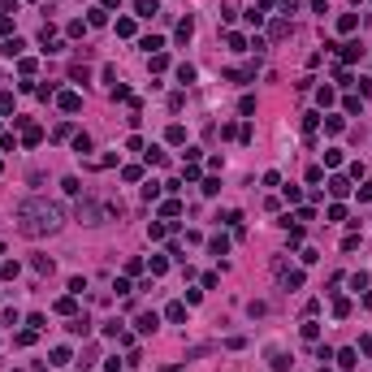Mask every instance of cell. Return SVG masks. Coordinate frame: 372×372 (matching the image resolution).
Returning a JSON list of instances; mask_svg holds the SVG:
<instances>
[{
  "label": "cell",
  "mask_w": 372,
  "mask_h": 372,
  "mask_svg": "<svg viewBox=\"0 0 372 372\" xmlns=\"http://www.w3.org/2000/svg\"><path fill=\"white\" fill-rule=\"evenodd\" d=\"M65 225V212L61 203H48V199H26L18 203V234L26 238H48Z\"/></svg>",
  "instance_id": "1"
},
{
  "label": "cell",
  "mask_w": 372,
  "mask_h": 372,
  "mask_svg": "<svg viewBox=\"0 0 372 372\" xmlns=\"http://www.w3.org/2000/svg\"><path fill=\"white\" fill-rule=\"evenodd\" d=\"M273 273H277V281H281L286 290H299V286H303V273H299V268H290L286 260H281V255L273 260Z\"/></svg>",
  "instance_id": "2"
},
{
  "label": "cell",
  "mask_w": 372,
  "mask_h": 372,
  "mask_svg": "<svg viewBox=\"0 0 372 372\" xmlns=\"http://www.w3.org/2000/svg\"><path fill=\"white\" fill-rule=\"evenodd\" d=\"M100 216H104V208H100L96 199L78 203V221H83V225H100Z\"/></svg>",
  "instance_id": "3"
},
{
  "label": "cell",
  "mask_w": 372,
  "mask_h": 372,
  "mask_svg": "<svg viewBox=\"0 0 372 372\" xmlns=\"http://www.w3.org/2000/svg\"><path fill=\"white\" fill-rule=\"evenodd\" d=\"M56 104H61V113H78V108H83V96H78V91H61Z\"/></svg>",
  "instance_id": "4"
},
{
  "label": "cell",
  "mask_w": 372,
  "mask_h": 372,
  "mask_svg": "<svg viewBox=\"0 0 372 372\" xmlns=\"http://www.w3.org/2000/svg\"><path fill=\"white\" fill-rule=\"evenodd\" d=\"M156 325H160L156 312H138V320H134V329H138V333H156Z\"/></svg>",
  "instance_id": "5"
},
{
  "label": "cell",
  "mask_w": 372,
  "mask_h": 372,
  "mask_svg": "<svg viewBox=\"0 0 372 372\" xmlns=\"http://www.w3.org/2000/svg\"><path fill=\"white\" fill-rule=\"evenodd\" d=\"M65 329L74 333V338H87V333H91V316H87V312H83V316H74V320H69V325H65Z\"/></svg>",
  "instance_id": "6"
},
{
  "label": "cell",
  "mask_w": 372,
  "mask_h": 372,
  "mask_svg": "<svg viewBox=\"0 0 372 372\" xmlns=\"http://www.w3.org/2000/svg\"><path fill=\"white\" fill-rule=\"evenodd\" d=\"M333 48H338V56H342L346 65H351V61H359V56H363V48H359V43H333Z\"/></svg>",
  "instance_id": "7"
},
{
  "label": "cell",
  "mask_w": 372,
  "mask_h": 372,
  "mask_svg": "<svg viewBox=\"0 0 372 372\" xmlns=\"http://www.w3.org/2000/svg\"><path fill=\"white\" fill-rule=\"evenodd\" d=\"M134 13H138V18H156V13H160V0H138Z\"/></svg>",
  "instance_id": "8"
},
{
  "label": "cell",
  "mask_w": 372,
  "mask_h": 372,
  "mask_svg": "<svg viewBox=\"0 0 372 372\" xmlns=\"http://www.w3.org/2000/svg\"><path fill=\"white\" fill-rule=\"evenodd\" d=\"M31 268H35V273H39V277H52V260H48V255H35V260H31Z\"/></svg>",
  "instance_id": "9"
},
{
  "label": "cell",
  "mask_w": 372,
  "mask_h": 372,
  "mask_svg": "<svg viewBox=\"0 0 372 372\" xmlns=\"http://www.w3.org/2000/svg\"><path fill=\"white\" fill-rule=\"evenodd\" d=\"M329 195H333V199L351 195V182H346V178H329Z\"/></svg>",
  "instance_id": "10"
},
{
  "label": "cell",
  "mask_w": 372,
  "mask_h": 372,
  "mask_svg": "<svg viewBox=\"0 0 372 372\" xmlns=\"http://www.w3.org/2000/svg\"><path fill=\"white\" fill-rule=\"evenodd\" d=\"M165 316H169L173 325H186V303H169V308H165Z\"/></svg>",
  "instance_id": "11"
},
{
  "label": "cell",
  "mask_w": 372,
  "mask_h": 372,
  "mask_svg": "<svg viewBox=\"0 0 372 372\" xmlns=\"http://www.w3.org/2000/svg\"><path fill=\"white\" fill-rule=\"evenodd\" d=\"M22 48H26V39H18V35H13V39H5V48H0V52H5V56H22Z\"/></svg>",
  "instance_id": "12"
},
{
  "label": "cell",
  "mask_w": 372,
  "mask_h": 372,
  "mask_svg": "<svg viewBox=\"0 0 372 372\" xmlns=\"http://www.w3.org/2000/svg\"><path fill=\"white\" fill-rule=\"evenodd\" d=\"M191 35H195V22L182 18V22H178V43H191Z\"/></svg>",
  "instance_id": "13"
},
{
  "label": "cell",
  "mask_w": 372,
  "mask_h": 372,
  "mask_svg": "<svg viewBox=\"0 0 372 372\" xmlns=\"http://www.w3.org/2000/svg\"><path fill=\"white\" fill-rule=\"evenodd\" d=\"M299 333H303V342H316V338H320V325H316V320L308 316V320H303V329H299Z\"/></svg>",
  "instance_id": "14"
},
{
  "label": "cell",
  "mask_w": 372,
  "mask_h": 372,
  "mask_svg": "<svg viewBox=\"0 0 372 372\" xmlns=\"http://www.w3.org/2000/svg\"><path fill=\"white\" fill-rule=\"evenodd\" d=\"M355 26H359V18H355V13H342V18H338V31H342V35H351Z\"/></svg>",
  "instance_id": "15"
},
{
  "label": "cell",
  "mask_w": 372,
  "mask_h": 372,
  "mask_svg": "<svg viewBox=\"0 0 372 372\" xmlns=\"http://www.w3.org/2000/svg\"><path fill=\"white\" fill-rule=\"evenodd\" d=\"M160 216H169V221H173V216H182V203H178V199H165V203H160Z\"/></svg>",
  "instance_id": "16"
},
{
  "label": "cell",
  "mask_w": 372,
  "mask_h": 372,
  "mask_svg": "<svg viewBox=\"0 0 372 372\" xmlns=\"http://www.w3.org/2000/svg\"><path fill=\"white\" fill-rule=\"evenodd\" d=\"M316 126H320V113H303V134H316Z\"/></svg>",
  "instance_id": "17"
},
{
  "label": "cell",
  "mask_w": 372,
  "mask_h": 372,
  "mask_svg": "<svg viewBox=\"0 0 372 372\" xmlns=\"http://www.w3.org/2000/svg\"><path fill=\"white\" fill-rule=\"evenodd\" d=\"M355 355H359V351H351V346H346V351H338V355H333V359H338L342 368H355V363H359V359H355Z\"/></svg>",
  "instance_id": "18"
},
{
  "label": "cell",
  "mask_w": 372,
  "mask_h": 372,
  "mask_svg": "<svg viewBox=\"0 0 372 372\" xmlns=\"http://www.w3.org/2000/svg\"><path fill=\"white\" fill-rule=\"evenodd\" d=\"M138 48H143V52H160V48H165V39H160V35H147Z\"/></svg>",
  "instance_id": "19"
},
{
  "label": "cell",
  "mask_w": 372,
  "mask_h": 372,
  "mask_svg": "<svg viewBox=\"0 0 372 372\" xmlns=\"http://www.w3.org/2000/svg\"><path fill=\"white\" fill-rule=\"evenodd\" d=\"M74 152L87 156V152H91V134H74Z\"/></svg>",
  "instance_id": "20"
},
{
  "label": "cell",
  "mask_w": 372,
  "mask_h": 372,
  "mask_svg": "<svg viewBox=\"0 0 372 372\" xmlns=\"http://www.w3.org/2000/svg\"><path fill=\"white\" fill-rule=\"evenodd\" d=\"M333 316H351V299H333Z\"/></svg>",
  "instance_id": "21"
},
{
  "label": "cell",
  "mask_w": 372,
  "mask_h": 372,
  "mask_svg": "<svg viewBox=\"0 0 372 372\" xmlns=\"http://www.w3.org/2000/svg\"><path fill=\"white\" fill-rule=\"evenodd\" d=\"M74 308H78L74 294H69V299H56V312H61V316H74Z\"/></svg>",
  "instance_id": "22"
},
{
  "label": "cell",
  "mask_w": 372,
  "mask_h": 372,
  "mask_svg": "<svg viewBox=\"0 0 372 372\" xmlns=\"http://www.w3.org/2000/svg\"><path fill=\"white\" fill-rule=\"evenodd\" d=\"M290 35V22H273V31H268V39H286Z\"/></svg>",
  "instance_id": "23"
},
{
  "label": "cell",
  "mask_w": 372,
  "mask_h": 372,
  "mask_svg": "<svg viewBox=\"0 0 372 372\" xmlns=\"http://www.w3.org/2000/svg\"><path fill=\"white\" fill-rule=\"evenodd\" d=\"M61 186H65V195H74V199H78V195H83V182H78V178H65Z\"/></svg>",
  "instance_id": "24"
},
{
  "label": "cell",
  "mask_w": 372,
  "mask_h": 372,
  "mask_svg": "<svg viewBox=\"0 0 372 372\" xmlns=\"http://www.w3.org/2000/svg\"><path fill=\"white\" fill-rule=\"evenodd\" d=\"M225 43H230L234 52H243V48H247V39H243V35H238V31H230V35H225Z\"/></svg>",
  "instance_id": "25"
},
{
  "label": "cell",
  "mask_w": 372,
  "mask_h": 372,
  "mask_svg": "<svg viewBox=\"0 0 372 372\" xmlns=\"http://www.w3.org/2000/svg\"><path fill=\"white\" fill-rule=\"evenodd\" d=\"M108 22V9H91V18H87V26H104Z\"/></svg>",
  "instance_id": "26"
},
{
  "label": "cell",
  "mask_w": 372,
  "mask_h": 372,
  "mask_svg": "<svg viewBox=\"0 0 372 372\" xmlns=\"http://www.w3.org/2000/svg\"><path fill=\"white\" fill-rule=\"evenodd\" d=\"M117 35H121V39H130V35H134V22H130V18H117Z\"/></svg>",
  "instance_id": "27"
},
{
  "label": "cell",
  "mask_w": 372,
  "mask_h": 372,
  "mask_svg": "<svg viewBox=\"0 0 372 372\" xmlns=\"http://www.w3.org/2000/svg\"><path fill=\"white\" fill-rule=\"evenodd\" d=\"M165 138H169V143H186V130H182V126H169V130H165Z\"/></svg>",
  "instance_id": "28"
},
{
  "label": "cell",
  "mask_w": 372,
  "mask_h": 372,
  "mask_svg": "<svg viewBox=\"0 0 372 372\" xmlns=\"http://www.w3.org/2000/svg\"><path fill=\"white\" fill-rule=\"evenodd\" d=\"M143 160H147V165H165V152H160V147H147V152H143Z\"/></svg>",
  "instance_id": "29"
},
{
  "label": "cell",
  "mask_w": 372,
  "mask_h": 372,
  "mask_svg": "<svg viewBox=\"0 0 372 372\" xmlns=\"http://www.w3.org/2000/svg\"><path fill=\"white\" fill-rule=\"evenodd\" d=\"M208 247H212V255H225V251H230V238H221V234H216Z\"/></svg>",
  "instance_id": "30"
},
{
  "label": "cell",
  "mask_w": 372,
  "mask_h": 372,
  "mask_svg": "<svg viewBox=\"0 0 372 372\" xmlns=\"http://www.w3.org/2000/svg\"><path fill=\"white\" fill-rule=\"evenodd\" d=\"M273 368H277V372H290V359H286V351H273Z\"/></svg>",
  "instance_id": "31"
},
{
  "label": "cell",
  "mask_w": 372,
  "mask_h": 372,
  "mask_svg": "<svg viewBox=\"0 0 372 372\" xmlns=\"http://www.w3.org/2000/svg\"><path fill=\"white\" fill-rule=\"evenodd\" d=\"M182 178L195 182V178H199V165H195V160H186V165H182Z\"/></svg>",
  "instance_id": "32"
},
{
  "label": "cell",
  "mask_w": 372,
  "mask_h": 372,
  "mask_svg": "<svg viewBox=\"0 0 372 372\" xmlns=\"http://www.w3.org/2000/svg\"><path fill=\"white\" fill-rule=\"evenodd\" d=\"M178 83H195V65H178Z\"/></svg>",
  "instance_id": "33"
},
{
  "label": "cell",
  "mask_w": 372,
  "mask_h": 372,
  "mask_svg": "<svg viewBox=\"0 0 372 372\" xmlns=\"http://www.w3.org/2000/svg\"><path fill=\"white\" fill-rule=\"evenodd\" d=\"M69 78H74V83H87L91 74H87V65H69Z\"/></svg>",
  "instance_id": "34"
},
{
  "label": "cell",
  "mask_w": 372,
  "mask_h": 372,
  "mask_svg": "<svg viewBox=\"0 0 372 372\" xmlns=\"http://www.w3.org/2000/svg\"><path fill=\"white\" fill-rule=\"evenodd\" d=\"M39 138H43V130H39V126H26V147H35Z\"/></svg>",
  "instance_id": "35"
},
{
  "label": "cell",
  "mask_w": 372,
  "mask_h": 372,
  "mask_svg": "<svg viewBox=\"0 0 372 372\" xmlns=\"http://www.w3.org/2000/svg\"><path fill=\"white\" fill-rule=\"evenodd\" d=\"M147 238H152V243H160V238H165V225L152 221V225H147Z\"/></svg>",
  "instance_id": "36"
},
{
  "label": "cell",
  "mask_w": 372,
  "mask_h": 372,
  "mask_svg": "<svg viewBox=\"0 0 372 372\" xmlns=\"http://www.w3.org/2000/svg\"><path fill=\"white\" fill-rule=\"evenodd\" d=\"M342 126H346L342 117H325V130H329V134H342Z\"/></svg>",
  "instance_id": "37"
},
{
  "label": "cell",
  "mask_w": 372,
  "mask_h": 372,
  "mask_svg": "<svg viewBox=\"0 0 372 372\" xmlns=\"http://www.w3.org/2000/svg\"><path fill=\"white\" fill-rule=\"evenodd\" d=\"M121 178H126V182H138V178H143V169H138V165H126V169H121Z\"/></svg>",
  "instance_id": "38"
},
{
  "label": "cell",
  "mask_w": 372,
  "mask_h": 372,
  "mask_svg": "<svg viewBox=\"0 0 372 372\" xmlns=\"http://www.w3.org/2000/svg\"><path fill=\"white\" fill-rule=\"evenodd\" d=\"M221 191V178H203V195H216Z\"/></svg>",
  "instance_id": "39"
},
{
  "label": "cell",
  "mask_w": 372,
  "mask_h": 372,
  "mask_svg": "<svg viewBox=\"0 0 372 372\" xmlns=\"http://www.w3.org/2000/svg\"><path fill=\"white\" fill-rule=\"evenodd\" d=\"M325 165H329V169H338V165H342V152H338V147L325 152Z\"/></svg>",
  "instance_id": "40"
},
{
  "label": "cell",
  "mask_w": 372,
  "mask_h": 372,
  "mask_svg": "<svg viewBox=\"0 0 372 372\" xmlns=\"http://www.w3.org/2000/svg\"><path fill=\"white\" fill-rule=\"evenodd\" d=\"M238 113H247V117H251V113H255V100L243 96V100H238Z\"/></svg>",
  "instance_id": "41"
},
{
  "label": "cell",
  "mask_w": 372,
  "mask_h": 372,
  "mask_svg": "<svg viewBox=\"0 0 372 372\" xmlns=\"http://www.w3.org/2000/svg\"><path fill=\"white\" fill-rule=\"evenodd\" d=\"M143 199H147V203L160 199V186H156V182H147V186H143Z\"/></svg>",
  "instance_id": "42"
},
{
  "label": "cell",
  "mask_w": 372,
  "mask_h": 372,
  "mask_svg": "<svg viewBox=\"0 0 372 372\" xmlns=\"http://www.w3.org/2000/svg\"><path fill=\"white\" fill-rule=\"evenodd\" d=\"M83 290H87V277H74V281H69V294L78 299V294H83Z\"/></svg>",
  "instance_id": "43"
},
{
  "label": "cell",
  "mask_w": 372,
  "mask_h": 372,
  "mask_svg": "<svg viewBox=\"0 0 372 372\" xmlns=\"http://www.w3.org/2000/svg\"><path fill=\"white\" fill-rule=\"evenodd\" d=\"M281 195H286L290 203H299V199H303V191H299V186H281Z\"/></svg>",
  "instance_id": "44"
},
{
  "label": "cell",
  "mask_w": 372,
  "mask_h": 372,
  "mask_svg": "<svg viewBox=\"0 0 372 372\" xmlns=\"http://www.w3.org/2000/svg\"><path fill=\"white\" fill-rule=\"evenodd\" d=\"M351 286L355 290H368V273H351Z\"/></svg>",
  "instance_id": "45"
},
{
  "label": "cell",
  "mask_w": 372,
  "mask_h": 372,
  "mask_svg": "<svg viewBox=\"0 0 372 372\" xmlns=\"http://www.w3.org/2000/svg\"><path fill=\"white\" fill-rule=\"evenodd\" d=\"M0 113H13V96L9 91H0Z\"/></svg>",
  "instance_id": "46"
},
{
  "label": "cell",
  "mask_w": 372,
  "mask_h": 372,
  "mask_svg": "<svg viewBox=\"0 0 372 372\" xmlns=\"http://www.w3.org/2000/svg\"><path fill=\"white\" fill-rule=\"evenodd\" d=\"M13 31V18H9V13H0V35H9Z\"/></svg>",
  "instance_id": "47"
},
{
  "label": "cell",
  "mask_w": 372,
  "mask_h": 372,
  "mask_svg": "<svg viewBox=\"0 0 372 372\" xmlns=\"http://www.w3.org/2000/svg\"><path fill=\"white\" fill-rule=\"evenodd\" d=\"M359 351H363V355H372V333H363V338H359Z\"/></svg>",
  "instance_id": "48"
},
{
  "label": "cell",
  "mask_w": 372,
  "mask_h": 372,
  "mask_svg": "<svg viewBox=\"0 0 372 372\" xmlns=\"http://www.w3.org/2000/svg\"><path fill=\"white\" fill-rule=\"evenodd\" d=\"M308 5H312V9H316V13H325V9H329V5H325V0H308Z\"/></svg>",
  "instance_id": "49"
},
{
  "label": "cell",
  "mask_w": 372,
  "mask_h": 372,
  "mask_svg": "<svg viewBox=\"0 0 372 372\" xmlns=\"http://www.w3.org/2000/svg\"><path fill=\"white\" fill-rule=\"evenodd\" d=\"M121 0H100V9H117Z\"/></svg>",
  "instance_id": "50"
},
{
  "label": "cell",
  "mask_w": 372,
  "mask_h": 372,
  "mask_svg": "<svg viewBox=\"0 0 372 372\" xmlns=\"http://www.w3.org/2000/svg\"><path fill=\"white\" fill-rule=\"evenodd\" d=\"M0 251H5V243H0Z\"/></svg>",
  "instance_id": "51"
}]
</instances>
